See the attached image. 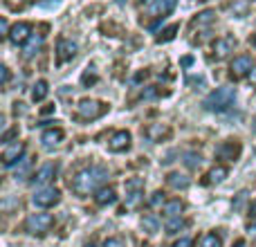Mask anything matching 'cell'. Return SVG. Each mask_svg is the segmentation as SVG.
<instances>
[{
    "mask_svg": "<svg viewBox=\"0 0 256 247\" xmlns=\"http://www.w3.org/2000/svg\"><path fill=\"white\" fill-rule=\"evenodd\" d=\"M106 178H108V171L104 166H88V168H81L72 178L70 186L76 196H90V194H97Z\"/></svg>",
    "mask_w": 256,
    "mask_h": 247,
    "instance_id": "6da1fadb",
    "label": "cell"
},
{
    "mask_svg": "<svg viewBox=\"0 0 256 247\" xmlns=\"http://www.w3.org/2000/svg\"><path fill=\"white\" fill-rule=\"evenodd\" d=\"M236 102V90L234 88H216L212 94H207V99L202 102V106L212 112H225L234 106Z\"/></svg>",
    "mask_w": 256,
    "mask_h": 247,
    "instance_id": "7a4b0ae2",
    "label": "cell"
},
{
    "mask_svg": "<svg viewBox=\"0 0 256 247\" xmlns=\"http://www.w3.org/2000/svg\"><path fill=\"white\" fill-rule=\"evenodd\" d=\"M106 110H108V106L104 102H99V99H81V102L76 104V115H79L81 120H97V117H102Z\"/></svg>",
    "mask_w": 256,
    "mask_h": 247,
    "instance_id": "3957f363",
    "label": "cell"
},
{
    "mask_svg": "<svg viewBox=\"0 0 256 247\" xmlns=\"http://www.w3.org/2000/svg\"><path fill=\"white\" fill-rule=\"evenodd\" d=\"M52 225H54L52 214H32L25 220V230L34 236H40V234H45V232H50Z\"/></svg>",
    "mask_w": 256,
    "mask_h": 247,
    "instance_id": "277c9868",
    "label": "cell"
},
{
    "mask_svg": "<svg viewBox=\"0 0 256 247\" xmlns=\"http://www.w3.org/2000/svg\"><path fill=\"white\" fill-rule=\"evenodd\" d=\"M58 200H61V191L54 189V186H43V189H38L34 194L32 202L40 209H50V207H54V204H58Z\"/></svg>",
    "mask_w": 256,
    "mask_h": 247,
    "instance_id": "5b68a950",
    "label": "cell"
},
{
    "mask_svg": "<svg viewBox=\"0 0 256 247\" xmlns=\"http://www.w3.org/2000/svg\"><path fill=\"white\" fill-rule=\"evenodd\" d=\"M252 70H254V58L250 56V54H240V56H236L230 66V74L234 76V79H243V76H248Z\"/></svg>",
    "mask_w": 256,
    "mask_h": 247,
    "instance_id": "8992f818",
    "label": "cell"
},
{
    "mask_svg": "<svg viewBox=\"0 0 256 247\" xmlns=\"http://www.w3.org/2000/svg\"><path fill=\"white\" fill-rule=\"evenodd\" d=\"M76 43L70 38H58L56 40V63L63 66V63H70L72 58L76 56Z\"/></svg>",
    "mask_w": 256,
    "mask_h": 247,
    "instance_id": "52a82bcc",
    "label": "cell"
},
{
    "mask_svg": "<svg viewBox=\"0 0 256 247\" xmlns=\"http://www.w3.org/2000/svg\"><path fill=\"white\" fill-rule=\"evenodd\" d=\"M22 153H25V144L22 142H12V144H4V148H2V164L4 166H14L16 162H20L22 160Z\"/></svg>",
    "mask_w": 256,
    "mask_h": 247,
    "instance_id": "ba28073f",
    "label": "cell"
},
{
    "mask_svg": "<svg viewBox=\"0 0 256 247\" xmlns=\"http://www.w3.org/2000/svg\"><path fill=\"white\" fill-rule=\"evenodd\" d=\"M234 48H236V40L232 38V36H220V38H216L212 45L214 58H216V61H222V58H227L232 52H234Z\"/></svg>",
    "mask_w": 256,
    "mask_h": 247,
    "instance_id": "9c48e42d",
    "label": "cell"
},
{
    "mask_svg": "<svg viewBox=\"0 0 256 247\" xmlns=\"http://www.w3.org/2000/svg\"><path fill=\"white\" fill-rule=\"evenodd\" d=\"M9 40H12L14 45H25L27 40L32 38V25L30 22H16V25L9 30Z\"/></svg>",
    "mask_w": 256,
    "mask_h": 247,
    "instance_id": "30bf717a",
    "label": "cell"
},
{
    "mask_svg": "<svg viewBox=\"0 0 256 247\" xmlns=\"http://www.w3.org/2000/svg\"><path fill=\"white\" fill-rule=\"evenodd\" d=\"M130 142H132L130 132L128 130H117V132H112V137L108 140V148H110L112 153H124V150L130 148Z\"/></svg>",
    "mask_w": 256,
    "mask_h": 247,
    "instance_id": "8fae6325",
    "label": "cell"
},
{
    "mask_svg": "<svg viewBox=\"0 0 256 247\" xmlns=\"http://www.w3.org/2000/svg\"><path fill=\"white\" fill-rule=\"evenodd\" d=\"M240 142H236V140H227V142H222L220 146H218V150H216V155L220 160H227V162H234V160H238V155H240Z\"/></svg>",
    "mask_w": 256,
    "mask_h": 247,
    "instance_id": "7c38bea8",
    "label": "cell"
},
{
    "mask_svg": "<svg viewBox=\"0 0 256 247\" xmlns=\"http://www.w3.org/2000/svg\"><path fill=\"white\" fill-rule=\"evenodd\" d=\"M54 176H56V164H43V166L38 168V171L32 176V184L36 186H45L48 182L54 180Z\"/></svg>",
    "mask_w": 256,
    "mask_h": 247,
    "instance_id": "4fadbf2b",
    "label": "cell"
},
{
    "mask_svg": "<svg viewBox=\"0 0 256 247\" xmlns=\"http://www.w3.org/2000/svg\"><path fill=\"white\" fill-rule=\"evenodd\" d=\"M144 135L148 137L150 142H162L166 137H171V126L168 124H148L144 128Z\"/></svg>",
    "mask_w": 256,
    "mask_h": 247,
    "instance_id": "5bb4252c",
    "label": "cell"
},
{
    "mask_svg": "<svg viewBox=\"0 0 256 247\" xmlns=\"http://www.w3.org/2000/svg\"><path fill=\"white\" fill-rule=\"evenodd\" d=\"M182 212H184V202H182L180 198H171L162 204V216L168 218V220H171V218H178Z\"/></svg>",
    "mask_w": 256,
    "mask_h": 247,
    "instance_id": "9a60e30c",
    "label": "cell"
},
{
    "mask_svg": "<svg viewBox=\"0 0 256 247\" xmlns=\"http://www.w3.org/2000/svg\"><path fill=\"white\" fill-rule=\"evenodd\" d=\"M63 140H66V132H63L61 128H48V130L40 135V142H43L48 148H54V146H58Z\"/></svg>",
    "mask_w": 256,
    "mask_h": 247,
    "instance_id": "2e32d148",
    "label": "cell"
},
{
    "mask_svg": "<svg viewBox=\"0 0 256 247\" xmlns=\"http://www.w3.org/2000/svg\"><path fill=\"white\" fill-rule=\"evenodd\" d=\"M117 200V189L115 186H102V189L94 194V202L99 207H106V204H112Z\"/></svg>",
    "mask_w": 256,
    "mask_h": 247,
    "instance_id": "e0dca14e",
    "label": "cell"
},
{
    "mask_svg": "<svg viewBox=\"0 0 256 247\" xmlns=\"http://www.w3.org/2000/svg\"><path fill=\"white\" fill-rule=\"evenodd\" d=\"M176 4H178V0H155L153 7H150V14L164 18V16H168V14L176 9Z\"/></svg>",
    "mask_w": 256,
    "mask_h": 247,
    "instance_id": "ac0fdd59",
    "label": "cell"
},
{
    "mask_svg": "<svg viewBox=\"0 0 256 247\" xmlns=\"http://www.w3.org/2000/svg\"><path fill=\"white\" fill-rule=\"evenodd\" d=\"M230 176V171H227V166H214L212 171L207 173V184H218V182H222L225 178Z\"/></svg>",
    "mask_w": 256,
    "mask_h": 247,
    "instance_id": "d6986e66",
    "label": "cell"
},
{
    "mask_svg": "<svg viewBox=\"0 0 256 247\" xmlns=\"http://www.w3.org/2000/svg\"><path fill=\"white\" fill-rule=\"evenodd\" d=\"M166 182L173 186V189H186V186L191 184V180L186 176H182V173H168Z\"/></svg>",
    "mask_w": 256,
    "mask_h": 247,
    "instance_id": "ffe728a7",
    "label": "cell"
},
{
    "mask_svg": "<svg viewBox=\"0 0 256 247\" xmlns=\"http://www.w3.org/2000/svg\"><path fill=\"white\" fill-rule=\"evenodd\" d=\"M48 92H50V88H48V81H36V86H34V90H32V99L34 102H43L45 97H48Z\"/></svg>",
    "mask_w": 256,
    "mask_h": 247,
    "instance_id": "44dd1931",
    "label": "cell"
},
{
    "mask_svg": "<svg viewBox=\"0 0 256 247\" xmlns=\"http://www.w3.org/2000/svg\"><path fill=\"white\" fill-rule=\"evenodd\" d=\"M142 230H144L146 234H155V232H160V220L148 214V216L142 218Z\"/></svg>",
    "mask_w": 256,
    "mask_h": 247,
    "instance_id": "7402d4cb",
    "label": "cell"
},
{
    "mask_svg": "<svg viewBox=\"0 0 256 247\" xmlns=\"http://www.w3.org/2000/svg\"><path fill=\"white\" fill-rule=\"evenodd\" d=\"M214 18H216V14H214V12H202V14H198V16L194 18V22H191V25H194V27H204V25H212V22H214Z\"/></svg>",
    "mask_w": 256,
    "mask_h": 247,
    "instance_id": "603a6c76",
    "label": "cell"
},
{
    "mask_svg": "<svg viewBox=\"0 0 256 247\" xmlns=\"http://www.w3.org/2000/svg\"><path fill=\"white\" fill-rule=\"evenodd\" d=\"M184 227H186V220H184V218H180V216H178V218H171V220L166 222V234H178V232L184 230Z\"/></svg>",
    "mask_w": 256,
    "mask_h": 247,
    "instance_id": "cb8c5ba5",
    "label": "cell"
},
{
    "mask_svg": "<svg viewBox=\"0 0 256 247\" xmlns=\"http://www.w3.org/2000/svg\"><path fill=\"white\" fill-rule=\"evenodd\" d=\"M178 30H180V27H178V25L166 27V30H164L162 34L158 36V43H168V40H173V38H176V34H178Z\"/></svg>",
    "mask_w": 256,
    "mask_h": 247,
    "instance_id": "d4e9b609",
    "label": "cell"
},
{
    "mask_svg": "<svg viewBox=\"0 0 256 247\" xmlns=\"http://www.w3.org/2000/svg\"><path fill=\"white\" fill-rule=\"evenodd\" d=\"M81 84H84V86H92V84H97V72H94V66L86 68L84 76H81Z\"/></svg>",
    "mask_w": 256,
    "mask_h": 247,
    "instance_id": "484cf974",
    "label": "cell"
},
{
    "mask_svg": "<svg viewBox=\"0 0 256 247\" xmlns=\"http://www.w3.org/2000/svg\"><path fill=\"white\" fill-rule=\"evenodd\" d=\"M200 247H222V240L218 234H207L202 238V243H200Z\"/></svg>",
    "mask_w": 256,
    "mask_h": 247,
    "instance_id": "4316f807",
    "label": "cell"
},
{
    "mask_svg": "<svg viewBox=\"0 0 256 247\" xmlns=\"http://www.w3.org/2000/svg\"><path fill=\"white\" fill-rule=\"evenodd\" d=\"M144 189V180L142 178H132V180H126V194H132V191H142Z\"/></svg>",
    "mask_w": 256,
    "mask_h": 247,
    "instance_id": "83f0119b",
    "label": "cell"
},
{
    "mask_svg": "<svg viewBox=\"0 0 256 247\" xmlns=\"http://www.w3.org/2000/svg\"><path fill=\"white\" fill-rule=\"evenodd\" d=\"M40 43H43V36H36V38H32L30 45H25V56H32V54H36V50L40 48Z\"/></svg>",
    "mask_w": 256,
    "mask_h": 247,
    "instance_id": "f1b7e54d",
    "label": "cell"
},
{
    "mask_svg": "<svg viewBox=\"0 0 256 247\" xmlns=\"http://www.w3.org/2000/svg\"><path fill=\"white\" fill-rule=\"evenodd\" d=\"M102 247H128V245H126V240L122 238V236H110V238L104 240Z\"/></svg>",
    "mask_w": 256,
    "mask_h": 247,
    "instance_id": "f546056e",
    "label": "cell"
},
{
    "mask_svg": "<svg viewBox=\"0 0 256 247\" xmlns=\"http://www.w3.org/2000/svg\"><path fill=\"white\" fill-rule=\"evenodd\" d=\"M30 164H32V160H22V164L16 168V173H14V178H16V180H22V178L27 176V168H30Z\"/></svg>",
    "mask_w": 256,
    "mask_h": 247,
    "instance_id": "4dcf8cb0",
    "label": "cell"
},
{
    "mask_svg": "<svg viewBox=\"0 0 256 247\" xmlns=\"http://www.w3.org/2000/svg\"><path fill=\"white\" fill-rule=\"evenodd\" d=\"M164 202H166V200H164V194H162V191H155V194L148 198V204H150V207H160V204H164Z\"/></svg>",
    "mask_w": 256,
    "mask_h": 247,
    "instance_id": "1f68e13d",
    "label": "cell"
},
{
    "mask_svg": "<svg viewBox=\"0 0 256 247\" xmlns=\"http://www.w3.org/2000/svg\"><path fill=\"white\" fill-rule=\"evenodd\" d=\"M140 198H142V191H132V194H128L126 204H128V207H135V204L140 202Z\"/></svg>",
    "mask_w": 256,
    "mask_h": 247,
    "instance_id": "d6a6232c",
    "label": "cell"
},
{
    "mask_svg": "<svg viewBox=\"0 0 256 247\" xmlns=\"http://www.w3.org/2000/svg\"><path fill=\"white\" fill-rule=\"evenodd\" d=\"M16 135H18V126L9 128V130L2 132V142H4V144H9V140H12V137H16Z\"/></svg>",
    "mask_w": 256,
    "mask_h": 247,
    "instance_id": "836d02e7",
    "label": "cell"
},
{
    "mask_svg": "<svg viewBox=\"0 0 256 247\" xmlns=\"http://www.w3.org/2000/svg\"><path fill=\"white\" fill-rule=\"evenodd\" d=\"M173 247H194V240L191 238H180L178 243H173Z\"/></svg>",
    "mask_w": 256,
    "mask_h": 247,
    "instance_id": "e575fe53",
    "label": "cell"
},
{
    "mask_svg": "<svg viewBox=\"0 0 256 247\" xmlns=\"http://www.w3.org/2000/svg\"><path fill=\"white\" fill-rule=\"evenodd\" d=\"M0 72H2V86H7L9 84V68L2 66V68H0Z\"/></svg>",
    "mask_w": 256,
    "mask_h": 247,
    "instance_id": "d590c367",
    "label": "cell"
},
{
    "mask_svg": "<svg viewBox=\"0 0 256 247\" xmlns=\"http://www.w3.org/2000/svg\"><path fill=\"white\" fill-rule=\"evenodd\" d=\"M4 4H7L9 9H18L22 4V0H4Z\"/></svg>",
    "mask_w": 256,
    "mask_h": 247,
    "instance_id": "8d00e7d4",
    "label": "cell"
},
{
    "mask_svg": "<svg viewBox=\"0 0 256 247\" xmlns=\"http://www.w3.org/2000/svg\"><path fill=\"white\" fill-rule=\"evenodd\" d=\"M0 32H2V36H9V25H7V20H0Z\"/></svg>",
    "mask_w": 256,
    "mask_h": 247,
    "instance_id": "74e56055",
    "label": "cell"
},
{
    "mask_svg": "<svg viewBox=\"0 0 256 247\" xmlns=\"http://www.w3.org/2000/svg\"><path fill=\"white\" fill-rule=\"evenodd\" d=\"M248 81H250V84H252V86H256V68H254V70L248 74Z\"/></svg>",
    "mask_w": 256,
    "mask_h": 247,
    "instance_id": "f35d334b",
    "label": "cell"
},
{
    "mask_svg": "<svg viewBox=\"0 0 256 247\" xmlns=\"http://www.w3.org/2000/svg\"><path fill=\"white\" fill-rule=\"evenodd\" d=\"M250 216L256 218V198L252 200V204H250Z\"/></svg>",
    "mask_w": 256,
    "mask_h": 247,
    "instance_id": "ab89813d",
    "label": "cell"
},
{
    "mask_svg": "<svg viewBox=\"0 0 256 247\" xmlns=\"http://www.w3.org/2000/svg\"><path fill=\"white\" fill-rule=\"evenodd\" d=\"M54 112V106H45L43 110H40V115H52Z\"/></svg>",
    "mask_w": 256,
    "mask_h": 247,
    "instance_id": "60d3db41",
    "label": "cell"
},
{
    "mask_svg": "<svg viewBox=\"0 0 256 247\" xmlns=\"http://www.w3.org/2000/svg\"><path fill=\"white\" fill-rule=\"evenodd\" d=\"M186 164H189V166H196V164H200V162H196V155H189V162Z\"/></svg>",
    "mask_w": 256,
    "mask_h": 247,
    "instance_id": "b9f144b4",
    "label": "cell"
},
{
    "mask_svg": "<svg viewBox=\"0 0 256 247\" xmlns=\"http://www.w3.org/2000/svg\"><path fill=\"white\" fill-rule=\"evenodd\" d=\"M234 247H248V245H245V240H236Z\"/></svg>",
    "mask_w": 256,
    "mask_h": 247,
    "instance_id": "7bdbcfd3",
    "label": "cell"
},
{
    "mask_svg": "<svg viewBox=\"0 0 256 247\" xmlns=\"http://www.w3.org/2000/svg\"><path fill=\"white\" fill-rule=\"evenodd\" d=\"M250 43H252L254 48H256V34H252V38H250Z\"/></svg>",
    "mask_w": 256,
    "mask_h": 247,
    "instance_id": "ee69618b",
    "label": "cell"
},
{
    "mask_svg": "<svg viewBox=\"0 0 256 247\" xmlns=\"http://www.w3.org/2000/svg\"><path fill=\"white\" fill-rule=\"evenodd\" d=\"M137 2H148V0H137Z\"/></svg>",
    "mask_w": 256,
    "mask_h": 247,
    "instance_id": "f6af8a7d",
    "label": "cell"
},
{
    "mask_svg": "<svg viewBox=\"0 0 256 247\" xmlns=\"http://www.w3.org/2000/svg\"><path fill=\"white\" fill-rule=\"evenodd\" d=\"M86 247H94V245H92V243H90V245H86Z\"/></svg>",
    "mask_w": 256,
    "mask_h": 247,
    "instance_id": "bcb514c9",
    "label": "cell"
},
{
    "mask_svg": "<svg viewBox=\"0 0 256 247\" xmlns=\"http://www.w3.org/2000/svg\"><path fill=\"white\" fill-rule=\"evenodd\" d=\"M30 2H34V0H30Z\"/></svg>",
    "mask_w": 256,
    "mask_h": 247,
    "instance_id": "7dc6e473",
    "label": "cell"
}]
</instances>
